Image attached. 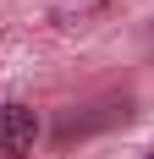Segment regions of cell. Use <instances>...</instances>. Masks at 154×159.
<instances>
[{
  "label": "cell",
  "instance_id": "7a4b0ae2",
  "mask_svg": "<svg viewBox=\"0 0 154 159\" xmlns=\"http://www.w3.org/2000/svg\"><path fill=\"white\" fill-rule=\"evenodd\" d=\"M149 159H154V148H149Z\"/></svg>",
  "mask_w": 154,
  "mask_h": 159
},
{
  "label": "cell",
  "instance_id": "6da1fadb",
  "mask_svg": "<svg viewBox=\"0 0 154 159\" xmlns=\"http://www.w3.org/2000/svg\"><path fill=\"white\" fill-rule=\"evenodd\" d=\"M39 110L33 104H17V99H6L0 104V159H28L33 148H39Z\"/></svg>",
  "mask_w": 154,
  "mask_h": 159
}]
</instances>
